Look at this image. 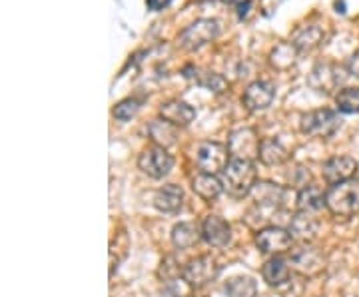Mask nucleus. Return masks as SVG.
<instances>
[{
	"label": "nucleus",
	"instance_id": "1",
	"mask_svg": "<svg viewBox=\"0 0 359 297\" xmlns=\"http://www.w3.org/2000/svg\"><path fill=\"white\" fill-rule=\"evenodd\" d=\"M224 178V188L236 198H244L252 194L254 186L257 184V172L252 160H240V158H231L228 168L222 174Z\"/></svg>",
	"mask_w": 359,
	"mask_h": 297
},
{
	"label": "nucleus",
	"instance_id": "2",
	"mask_svg": "<svg viewBox=\"0 0 359 297\" xmlns=\"http://www.w3.org/2000/svg\"><path fill=\"white\" fill-rule=\"evenodd\" d=\"M325 207L337 218H351L359 212V180L332 186L325 192Z\"/></svg>",
	"mask_w": 359,
	"mask_h": 297
},
{
	"label": "nucleus",
	"instance_id": "3",
	"mask_svg": "<svg viewBox=\"0 0 359 297\" xmlns=\"http://www.w3.org/2000/svg\"><path fill=\"white\" fill-rule=\"evenodd\" d=\"M219 34V22L214 18H198L178 34V46L186 52H196L214 42Z\"/></svg>",
	"mask_w": 359,
	"mask_h": 297
},
{
	"label": "nucleus",
	"instance_id": "4",
	"mask_svg": "<svg viewBox=\"0 0 359 297\" xmlns=\"http://www.w3.org/2000/svg\"><path fill=\"white\" fill-rule=\"evenodd\" d=\"M339 128H341V118L330 108L311 110L299 120V130L306 136H313V138H332Z\"/></svg>",
	"mask_w": 359,
	"mask_h": 297
},
{
	"label": "nucleus",
	"instance_id": "5",
	"mask_svg": "<svg viewBox=\"0 0 359 297\" xmlns=\"http://www.w3.org/2000/svg\"><path fill=\"white\" fill-rule=\"evenodd\" d=\"M231 154L228 144L202 142L196 150V164L204 174H224V170L230 164Z\"/></svg>",
	"mask_w": 359,
	"mask_h": 297
},
{
	"label": "nucleus",
	"instance_id": "6",
	"mask_svg": "<svg viewBox=\"0 0 359 297\" xmlns=\"http://www.w3.org/2000/svg\"><path fill=\"white\" fill-rule=\"evenodd\" d=\"M138 168L154 178V180H162L166 178L168 174L174 168V158L168 154L166 148H160V146H148L142 150V154L138 156Z\"/></svg>",
	"mask_w": 359,
	"mask_h": 297
},
{
	"label": "nucleus",
	"instance_id": "7",
	"mask_svg": "<svg viewBox=\"0 0 359 297\" xmlns=\"http://www.w3.org/2000/svg\"><path fill=\"white\" fill-rule=\"evenodd\" d=\"M219 268L218 263L210 256H198V258L190 259L186 265H184V282L190 285V287H205L210 285L216 277H218Z\"/></svg>",
	"mask_w": 359,
	"mask_h": 297
},
{
	"label": "nucleus",
	"instance_id": "8",
	"mask_svg": "<svg viewBox=\"0 0 359 297\" xmlns=\"http://www.w3.org/2000/svg\"><path fill=\"white\" fill-rule=\"evenodd\" d=\"M292 244H294V235L290 233V230H283V228L269 226L256 233V246L262 254L280 256V254L290 251Z\"/></svg>",
	"mask_w": 359,
	"mask_h": 297
},
{
	"label": "nucleus",
	"instance_id": "9",
	"mask_svg": "<svg viewBox=\"0 0 359 297\" xmlns=\"http://www.w3.org/2000/svg\"><path fill=\"white\" fill-rule=\"evenodd\" d=\"M341 74V68L332 62H320V64L313 66V70L309 72L308 82L309 86L320 94H332L337 90L341 84H344V76Z\"/></svg>",
	"mask_w": 359,
	"mask_h": 297
},
{
	"label": "nucleus",
	"instance_id": "10",
	"mask_svg": "<svg viewBox=\"0 0 359 297\" xmlns=\"http://www.w3.org/2000/svg\"><path fill=\"white\" fill-rule=\"evenodd\" d=\"M273 98H276L273 84H269L266 80H254L252 84L245 86L244 94H242V104L250 112H264L273 104Z\"/></svg>",
	"mask_w": 359,
	"mask_h": 297
},
{
	"label": "nucleus",
	"instance_id": "11",
	"mask_svg": "<svg viewBox=\"0 0 359 297\" xmlns=\"http://www.w3.org/2000/svg\"><path fill=\"white\" fill-rule=\"evenodd\" d=\"M355 174H358V160L351 156H334L323 164V180L330 186L353 180Z\"/></svg>",
	"mask_w": 359,
	"mask_h": 297
},
{
	"label": "nucleus",
	"instance_id": "12",
	"mask_svg": "<svg viewBox=\"0 0 359 297\" xmlns=\"http://www.w3.org/2000/svg\"><path fill=\"white\" fill-rule=\"evenodd\" d=\"M252 198H254V204L259 209H269V212H276V209H282L285 200H287V190L273 184V181H257L252 190Z\"/></svg>",
	"mask_w": 359,
	"mask_h": 297
},
{
	"label": "nucleus",
	"instance_id": "13",
	"mask_svg": "<svg viewBox=\"0 0 359 297\" xmlns=\"http://www.w3.org/2000/svg\"><path fill=\"white\" fill-rule=\"evenodd\" d=\"M259 142L262 140L257 138L254 130H236V132H231L228 148H230L231 158L252 160L254 162V158H257V154H259Z\"/></svg>",
	"mask_w": 359,
	"mask_h": 297
},
{
	"label": "nucleus",
	"instance_id": "14",
	"mask_svg": "<svg viewBox=\"0 0 359 297\" xmlns=\"http://www.w3.org/2000/svg\"><path fill=\"white\" fill-rule=\"evenodd\" d=\"M323 254L318 247L313 246H302L292 251L290 256V265L294 268L295 272L304 273V275H313V273L321 272L323 268Z\"/></svg>",
	"mask_w": 359,
	"mask_h": 297
},
{
	"label": "nucleus",
	"instance_id": "15",
	"mask_svg": "<svg viewBox=\"0 0 359 297\" xmlns=\"http://www.w3.org/2000/svg\"><path fill=\"white\" fill-rule=\"evenodd\" d=\"M327 39H330V32L325 30V26L306 25L295 30L290 42L297 48V52H311L320 48L321 44H325Z\"/></svg>",
	"mask_w": 359,
	"mask_h": 297
},
{
	"label": "nucleus",
	"instance_id": "16",
	"mask_svg": "<svg viewBox=\"0 0 359 297\" xmlns=\"http://www.w3.org/2000/svg\"><path fill=\"white\" fill-rule=\"evenodd\" d=\"M202 235H204V242L208 246L222 249L231 242L230 223L219 216H208L202 221Z\"/></svg>",
	"mask_w": 359,
	"mask_h": 297
},
{
	"label": "nucleus",
	"instance_id": "17",
	"mask_svg": "<svg viewBox=\"0 0 359 297\" xmlns=\"http://www.w3.org/2000/svg\"><path fill=\"white\" fill-rule=\"evenodd\" d=\"M160 118L176 128H186L196 120V108L182 100H168L160 106Z\"/></svg>",
	"mask_w": 359,
	"mask_h": 297
},
{
	"label": "nucleus",
	"instance_id": "18",
	"mask_svg": "<svg viewBox=\"0 0 359 297\" xmlns=\"http://www.w3.org/2000/svg\"><path fill=\"white\" fill-rule=\"evenodd\" d=\"M184 204V190L176 184H168L154 194V207L162 214H176Z\"/></svg>",
	"mask_w": 359,
	"mask_h": 297
},
{
	"label": "nucleus",
	"instance_id": "19",
	"mask_svg": "<svg viewBox=\"0 0 359 297\" xmlns=\"http://www.w3.org/2000/svg\"><path fill=\"white\" fill-rule=\"evenodd\" d=\"M200 240H204L202 226H196L192 221H180L172 230V244L178 249H192L200 244Z\"/></svg>",
	"mask_w": 359,
	"mask_h": 297
},
{
	"label": "nucleus",
	"instance_id": "20",
	"mask_svg": "<svg viewBox=\"0 0 359 297\" xmlns=\"http://www.w3.org/2000/svg\"><path fill=\"white\" fill-rule=\"evenodd\" d=\"M262 275H264V282L271 287H282L292 277V265L283 258H271L264 263Z\"/></svg>",
	"mask_w": 359,
	"mask_h": 297
},
{
	"label": "nucleus",
	"instance_id": "21",
	"mask_svg": "<svg viewBox=\"0 0 359 297\" xmlns=\"http://www.w3.org/2000/svg\"><path fill=\"white\" fill-rule=\"evenodd\" d=\"M192 190L198 198H202L205 202H212V200H216L224 192V181L219 180L218 176H214V174L200 172L198 176H194Z\"/></svg>",
	"mask_w": 359,
	"mask_h": 297
},
{
	"label": "nucleus",
	"instance_id": "22",
	"mask_svg": "<svg viewBox=\"0 0 359 297\" xmlns=\"http://www.w3.org/2000/svg\"><path fill=\"white\" fill-rule=\"evenodd\" d=\"M259 162L264 164V166H282L287 162V150H285V146H283L280 140H276V138H264L262 142H259Z\"/></svg>",
	"mask_w": 359,
	"mask_h": 297
},
{
	"label": "nucleus",
	"instance_id": "23",
	"mask_svg": "<svg viewBox=\"0 0 359 297\" xmlns=\"http://www.w3.org/2000/svg\"><path fill=\"white\" fill-rule=\"evenodd\" d=\"M295 206H297L299 212H308V214L320 212L321 207L325 206V194L321 192L318 186L308 184L295 195Z\"/></svg>",
	"mask_w": 359,
	"mask_h": 297
},
{
	"label": "nucleus",
	"instance_id": "24",
	"mask_svg": "<svg viewBox=\"0 0 359 297\" xmlns=\"http://www.w3.org/2000/svg\"><path fill=\"white\" fill-rule=\"evenodd\" d=\"M290 233L294 235V240L309 242L318 233V221L308 212H297L290 220Z\"/></svg>",
	"mask_w": 359,
	"mask_h": 297
},
{
	"label": "nucleus",
	"instance_id": "25",
	"mask_svg": "<svg viewBox=\"0 0 359 297\" xmlns=\"http://www.w3.org/2000/svg\"><path fill=\"white\" fill-rule=\"evenodd\" d=\"M148 134L152 138L154 146H160V148H170L174 144L178 142V130L176 126H172L166 120H152L150 126H148Z\"/></svg>",
	"mask_w": 359,
	"mask_h": 297
},
{
	"label": "nucleus",
	"instance_id": "26",
	"mask_svg": "<svg viewBox=\"0 0 359 297\" xmlns=\"http://www.w3.org/2000/svg\"><path fill=\"white\" fill-rule=\"evenodd\" d=\"M224 291L228 297H256L257 284L248 275H236L226 282Z\"/></svg>",
	"mask_w": 359,
	"mask_h": 297
},
{
	"label": "nucleus",
	"instance_id": "27",
	"mask_svg": "<svg viewBox=\"0 0 359 297\" xmlns=\"http://www.w3.org/2000/svg\"><path fill=\"white\" fill-rule=\"evenodd\" d=\"M295 58H297V48H295L292 42H282L278 44L271 54H269V62L273 68L278 70H287L295 64Z\"/></svg>",
	"mask_w": 359,
	"mask_h": 297
},
{
	"label": "nucleus",
	"instance_id": "28",
	"mask_svg": "<svg viewBox=\"0 0 359 297\" xmlns=\"http://www.w3.org/2000/svg\"><path fill=\"white\" fill-rule=\"evenodd\" d=\"M335 106L341 114H359V86L341 88L335 96Z\"/></svg>",
	"mask_w": 359,
	"mask_h": 297
},
{
	"label": "nucleus",
	"instance_id": "29",
	"mask_svg": "<svg viewBox=\"0 0 359 297\" xmlns=\"http://www.w3.org/2000/svg\"><path fill=\"white\" fill-rule=\"evenodd\" d=\"M190 78L196 80V84H200V86H204L205 90L210 92H216V94H222V92L226 90V80L224 76H219L216 72H202V70H198V68H194V74Z\"/></svg>",
	"mask_w": 359,
	"mask_h": 297
},
{
	"label": "nucleus",
	"instance_id": "30",
	"mask_svg": "<svg viewBox=\"0 0 359 297\" xmlns=\"http://www.w3.org/2000/svg\"><path fill=\"white\" fill-rule=\"evenodd\" d=\"M138 110H140V102H138L136 98H126V100L116 104L112 114H114L116 120H120V122H128V120H132V118L138 114Z\"/></svg>",
	"mask_w": 359,
	"mask_h": 297
},
{
	"label": "nucleus",
	"instance_id": "31",
	"mask_svg": "<svg viewBox=\"0 0 359 297\" xmlns=\"http://www.w3.org/2000/svg\"><path fill=\"white\" fill-rule=\"evenodd\" d=\"M184 273V268H180L178 261L174 258H166L164 261H162V265H160V272H158V275L166 282V284H170V282H176V279H180V275Z\"/></svg>",
	"mask_w": 359,
	"mask_h": 297
},
{
	"label": "nucleus",
	"instance_id": "32",
	"mask_svg": "<svg viewBox=\"0 0 359 297\" xmlns=\"http://www.w3.org/2000/svg\"><path fill=\"white\" fill-rule=\"evenodd\" d=\"M347 72L351 74V76L359 78V50H355L351 56H349V60H347Z\"/></svg>",
	"mask_w": 359,
	"mask_h": 297
},
{
	"label": "nucleus",
	"instance_id": "33",
	"mask_svg": "<svg viewBox=\"0 0 359 297\" xmlns=\"http://www.w3.org/2000/svg\"><path fill=\"white\" fill-rule=\"evenodd\" d=\"M170 2L172 0H146V6H148V11H152V13H160V11H164L170 6Z\"/></svg>",
	"mask_w": 359,
	"mask_h": 297
},
{
	"label": "nucleus",
	"instance_id": "34",
	"mask_svg": "<svg viewBox=\"0 0 359 297\" xmlns=\"http://www.w3.org/2000/svg\"><path fill=\"white\" fill-rule=\"evenodd\" d=\"M254 6V2L252 0H242L240 4H238V16L240 18H245L248 14H250V8Z\"/></svg>",
	"mask_w": 359,
	"mask_h": 297
},
{
	"label": "nucleus",
	"instance_id": "35",
	"mask_svg": "<svg viewBox=\"0 0 359 297\" xmlns=\"http://www.w3.org/2000/svg\"><path fill=\"white\" fill-rule=\"evenodd\" d=\"M222 2H226V4H240L242 0H222Z\"/></svg>",
	"mask_w": 359,
	"mask_h": 297
},
{
	"label": "nucleus",
	"instance_id": "36",
	"mask_svg": "<svg viewBox=\"0 0 359 297\" xmlns=\"http://www.w3.org/2000/svg\"><path fill=\"white\" fill-rule=\"evenodd\" d=\"M198 2H212V0H198Z\"/></svg>",
	"mask_w": 359,
	"mask_h": 297
},
{
	"label": "nucleus",
	"instance_id": "37",
	"mask_svg": "<svg viewBox=\"0 0 359 297\" xmlns=\"http://www.w3.org/2000/svg\"><path fill=\"white\" fill-rule=\"evenodd\" d=\"M188 297H192V296H188Z\"/></svg>",
	"mask_w": 359,
	"mask_h": 297
}]
</instances>
